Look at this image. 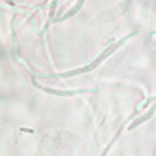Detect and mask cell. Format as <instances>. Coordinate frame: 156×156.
<instances>
[{
	"instance_id": "obj_1",
	"label": "cell",
	"mask_w": 156,
	"mask_h": 156,
	"mask_svg": "<svg viewBox=\"0 0 156 156\" xmlns=\"http://www.w3.org/2000/svg\"><path fill=\"white\" fill-rule=\"evenodd\" d=\"M135 33H132V34H129V35H127L126 38H123V39H121L120 41H117L116 44H114V45H110L100 57H97L90 65H88V66H86V67H82V68H78V69H75V71H71V72H68V73H65V74H59V75H52V77H65V78H67V77H73V75H79V74H82V73H87V72H89V71H92V69H94L100 62H102L107 57H109L117 47H120L123 42H126L127 41V39H129L130 36H133Z\"/></svg>"
},
{
	"instance_id": "obj_2",
	"label": "cell",
	"mask_w": 156,
	"mask_h": 156,
	"mask_svg": "<svg viewBox=\"0 0 156 156\" xmlns=\"http://www.w3.org/2000/svg\"><path fill=\"white\" fill-rule=\"evenodd\" d=\"M34 84L45 90L46 93H51V94H54V95H60V96H71V95H77V94H81V93H92V92H96V89L94 90H87V89H79V90H58V89H52V88H48V87H44V86H40L39 83L34 82Z\"/></svg>"
},
{
	"instance_id": "obj_3",
	"label": "cell",
	"mask_w": 156,
	"mask_h": 156,
	"mask_svg": "<svg viewBox=\"0 0 156 156\" xmlns=\"http://www.w3.org/2000/svg\"><path fill=\"white\" fill-rule=\"evenodd\" d=\"M84 1L86 0H78L77 1V4L74 5V7L71 9V11H68L64 16H61L60 19H58V21H64V20H67V19H69V18H72V16H74V14H77L79 11L81 9V7H83V4H84Z\"/></svg>"
},
{
	"instance_id": "obj_4",
	"label": "cell",
	"mask_w": 156,
	"mask_h": 156,
	"mask_svg": "<svg viewBox=\"0 0 156 156\" xmlns=\"http://www.w3.org/2000/svg\"><path fill=\"white\" fill-rule=\"evenodd\" d=\"M155 108H156V104H155V106H154V107H153V108H152V109H150V112H148V113H147V114H145L143 116H141V117H139V119H137V120H136L135 122H133V123H132V125L129 126V128H128V129L130 130V129H133L134 127H136V126H139L140 123H142V122H145V121H147V120H148V119H149V117H150L152 115H153V113H154V109H155Z\"/></svg>"
},
{
	"instance_id": "obj_5",
	"label": "cell",
	"mask_w": 156,
	"mask_h": 156,
	"mask_svg": "<svg viewBox=\"0 0 156 156\" xmlns=\"http://www.w3.org/2000/svg\"><path fill=\"white\" fill-rule=\"evenodd\" d=\"M57 4H58V0H53V2H52V12H51V18H52V15H53L54 8L57 7Z\"/></svg>"
},
{
	"instance_id": "obj_6",
	"label": "cell",
	"mask_w": 156,
	"mask_h": 156,
	"mask_svg": "<svg viewBox=\"0 0 156 156\" xmlns=\"http://www.w3.org/2000/svg\"><path fill=\"white\" fill-rule=\"evenodd\" d=\"M6 1H7V2L9 4V5H12V6H14V2H13L12 0H6Z\"/></svg>"
}]
</instances>
